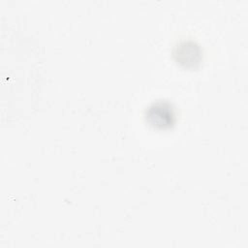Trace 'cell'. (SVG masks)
<instances>
[{"label": "cell", "mask_w": 248, "mask_h": 248, "mask_svg": "<svg viewBox=\"0 0 248 248\" xmlns=\"http://www.w3.org/2000/svg\"><path fill=\"white\" fill-rule=\"evenodd\" d=\"M146 122L157 129H169L175 123V111L172 105L167 101H157L144 110Z\"/></svg>", "instance_id": "1"}, {"label": "cell", "mask_w": 248, "mask_h": 248, "mask_svg": "<svg viewBox=\"0 0 248 248\" xmlns=\"http://www.w3.org/2000/svg\"><path fill=\"white\" fill-rule=\"evenodd\" d=\"M173 56L180 65L187 68H194L202 61V54L198 44L192 41H182L175 46Z\"/></svg>", "instance_id": "2"}]
</instances>
